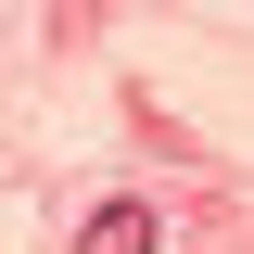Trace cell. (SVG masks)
<instances>
[{"mask_svg": "<svg viewBox=\"0 0 254 254\" xmlns=\"http://www.w3.org/2000/svg\"><path fill=\"white\" fill-rule=\"evenodd\" d=\"M165 229H153V203H102L89 229H76V254H153Z\"/></svg>", "mask_w": 254, "mask_h": 254, "instance_id": "obj_1", "label": "cell"}]
</instances>
